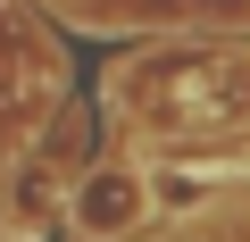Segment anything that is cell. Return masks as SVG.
I'll return each instance as SVG.
<instances>
[{"label": "cell", "instance_id": "obj_1", "mask_svg": "<svg viewBox=\"0 0 250 242\" xmlns=\"http://www.w3.org/2000/svg\"><path fill=\"white\" fill-rule=\"evenodd\" d=\"M117 109L150 126L159 142H200V134H233L250 126V59L233 50H175L150 67L117 75Z\"/></svg>", "mask_w": 250, "mask_h": 242}, {"label": "cell", "instance_id": "obj_2", "mask_svg": "<svg viewBox=\"0 0 250 242\" xmlns=\"http://www.w3.org/2000/svg\"><path fill=\"white\" fill-rule=\"evenodd\" d=\"M142 217H150V176H142V167H125V159L92 167V176L67 192V225L92 234V242H125Z\"/></svg>", "mask_w": 250, "mask_h": 242}]
</instances>
